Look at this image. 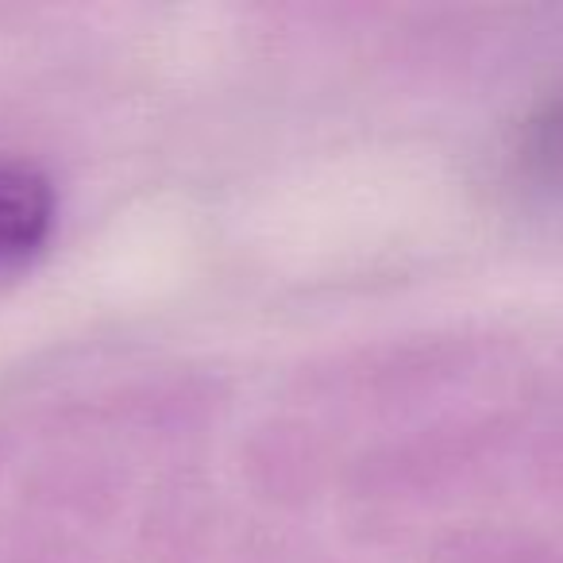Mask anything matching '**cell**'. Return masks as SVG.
I'll return each mask as SVG.
<instances>
[{"instance_id":"cell-1","label":"cell","mask_w":563,"mask_h":563,"mask_svg":"<svg viewBox=\"0 0 563 563\" xmlns=\"http://www.w3.org/2000/svg\"><path fill=\"white\" fill-rule=\"evenodd\" d=\"M55 194L47 178L27 166L0 163V266L32 255L51 232Z\"/></svg>"}]
</instances>
